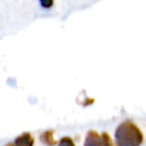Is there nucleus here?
I'll list each match as a JSON object with an SVG mask.
<instances>
[{"label":"nucleus","mask_w":146,"mask_h":146,"mask_svg":"<svg viewBox=\"0 0 146 146\" xmlns=\"http://www.w3.org/2000/svg\"><path fill=\"white\" fill-rule=\"evenodd\" d=\"M39 2L44 8H50L53 5V0H39Z\"/></svg>","instance_id":"nucleus-7"},{"label":"nucleus","mask_w":146,"mask_h":146,"mask_svg":"<svg viewBox=\"0 0 146 146\" xmlns=\"http://www.w3.org/2000/svg\"><path fill=\"white\" fill-rule=\"evenodd\" d=\"M57 144H58V146H76L73 139L71 137H69V136L62 137L59 140V142H57Z\"/></svg>","instance_id":"nucleus-5"},{"label":"nucleus","mask_w":146,"mask_h":146,"mask_svg":"<svg viewBox=\"0 0 146 146\" xmlns=\"http://www.w3.org/2000/svg\"><path fill=\"white\" fill-rule=\"evenodd\" d=\"M84 146H103L101 134L96 132L95 130H89L86 134Z\"/></svg>","instance_id":"nucleus-2"},{"label":"nucleus","mask_w":146,"mask_h":146,"mask_svg":"<svg viewBox=\"0 0 146 146\" xmlns=\"http://www.w3.org/2000/svg\"><path fill=\"white\" fill-rule=\"evenodd\" d=\"M40 140L42 143L47 146H54L57 144V140L54 138V131L53 130H46L40 135Z\"/></svg>","instance_id":"nucleus-4"},{"label":"nucleus","mask_w":146,"mask_h":146,"mask_svg":"<svg viewBox=\"0 0 146 146\" xmlns=\"http://www.w3.org/2000/svg\"><path fill=\"white\" fill-rule=\"evenodd\" d=\"M4 146H15V144L13 143V142H10V143H7L6 145H4Z\"/></svg>","instance_id":"nucleus-8"},{"label":"nucleus","mask_w":146,"mask_h":146,"mask_svg":"<svg viewBox=\"0 0 146 146\" xmlns=\"http://www.w3.org/2000/svg\"><path fill=\"white\" fill-rule=\"evenodd\" d=\"M115 141L117 146H140L143 142V134L136 124L126 120L116 128Z\"/></svg>","instance_id":"nucleus-1"},{"label":"nucleus","mask_w":146,"mask_h":146,"mask_svg":"<svg viewBox=\"0 0 146 146\" xmlns=\"http://www.w3.org/2000/svg\"><path fill=\"white\" fill-rule=\"evenodd\" d=\"M101 137H102V140H103V146H115L113 141H112L111 137H110V135L107 132L101 133Z\"/></svg>","instance_id":"nucleus-6"},{"label":"nucleus","mask_w":146,"mask_h":146,"mask_svg":"<svg viewBox=\"0 0 146 146\" xmlns=\"http://www.w3.org/2000/svg\"><path fill=\"white\" fill-rule=\"evenodd\" d=\"M13 143L15 146H34V138L29 132H24L17 136Z\"/></svg>","instance_id":"nucleus-3"}]
</instances>
